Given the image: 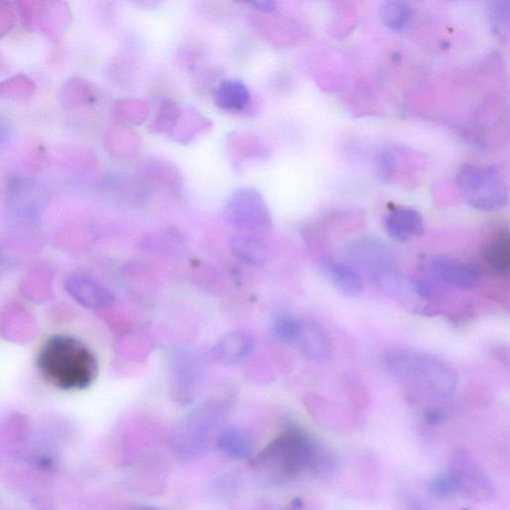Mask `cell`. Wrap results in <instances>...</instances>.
<instances>
[{"label":"cell","instance_id":"6da1fadb","mask_svg":"<svg viewBox=\"0 0 510 510\" xmlns=\"http://www.w3.org/2000/svg\"><path fill=\"white\" fill-rule=\"evenodd\" d=\"M38 366L49 383L65 390H82L97 377L98 365L90 349L76 338H49L38 356Z\"/></svg>","mask_w":510,"mask_h":510},{"label":"cell","instance_id":"7a4b0ae2","mask_svg":"<svg viewBox=\"0 0 510 510\" xmlns=\"http://www.w3.org/2000/svg\"><path fill=\"white\" fill-rule=\"evenodd\" d=\"M259 464L267 465L280 478H295L307 471L331 473L336 470L335 454L296 429L279 435L260 455Z\"/></svg>","mask_w":510,"mask_h":510},{"label":"cell","instance_id":"3957f363","mask_svg":"<svg viewBox=\"0 0 510 510\" xmlns=\"http://www.w3.org/2000/svg\"><path fill=\"white\" fill-rule=\"evenodd\" d=\"M386 364L395 377L419 392L446 397L455 389L453 371L435 357L417 352L395 351L387 356Z\"/></svg>","mask_w":510,"mask_h":510},{"label":"cell","instance_id":"277c9868","mask_svg":"<svg viewBox=\"0 0 510 510\" xmlns=\"http://www.w3.org/2000/svg\"><path fill=\"white\" fill-rule=\"evenodd\" d=\"M455 181L464 200L475 210L495 213L507 205L505 176L495 165H463Z\"/></svg>","mask_w":510,"mask_h":510},{"label":"cell","instance_id":"5b68a950","mask_svg":"<svg viewBox=\"0 0 510 510\" xmlns=\"http://www.w3.org/2000/svg\"><path fill=\"white\" fill-rule=\"evenodd\" d=\"M224 220L238 230L265 232L272 226L267 205L262 194L254 187H241L226 200Z\"/></svg>","mask_w":510,"mask_h":510},{"label":"cell","instance_id":"8992f818","mask_svg":"<svg viewBox=\"0 0 510 510\" xmlns=\"http://www.w3.org/2000/svg\"><path fill=\"white\" fill-rule=\"evenodd\" d=\"M455 495H464L476 502H486L495 495V487L483 468L465 451L456 452L446 472Z\"/></svg>","mask_w":510,"mask_h":510},{"label":"cell","instance_id":"52a82bcc","mask_svg":"<svg viewBox=\"0 0 510 510\" xmlns=\"http://www.w3.org/2000/svg\"><path fill=\"white\" fill-rule=\"evenodd\" d=\"M17 5L24 25L31 33L44 34L57 40L69 26L71 14L65 3L23 0Z\"/></svg>","mask_w":510,"mask_h":510},{"label":"cell","instance_id":"ba28073f","mask_svg":"<svg viewBox=\"0 0 510 510\" xmlns=\"http://www.w3.org/2000/svg\"><path fill=\"white\" fill-rule=\"evenodd\" d=\"M350 255L355 264L376 284L397 272L388 249L381 243L362 241L353 245Z\"/></svg>","mask_w":510,"mask_h":510},{"label":"cell","instance_id":"9c48e42d","mask_svg":"<svg viewBox=\"0 0 510 510\" xmlns=\"http://www.w3.org/2000/svg\"><path fill=\"white\" fill-rule=\"evenodd\" d=\"M430 269L442 283L461 290H473L480 284V273L465 260L436 256L430 262Z\"/></svg>","mask_w":510,"mask_h":510},{"label":"cell","instance_id":"30bf717a","mask_svg":"<svg viewBox=\"0 0 510 510\" xmlns=\"http://www.w3.org/2000/svg\"><path fill=\"white\" fill-rule=\"evenodd\" d=\"M67 294L82 306L91 309L106 308L113 305L115 296L93 277L75 274L66 279Z\"/></svg>","mask_w":510,"mask_h":510},{"label":"cell","instance_id":"8fae6325","mask_svg":"<svg viewBox=\"0 0 510 510\" xmlns=\"http://www.w3.org/2000/svg\"><path fill=\"white\" fill-rule=\"evenodd\" d=\"M384 227L388 235L399 243L409 242L425 232L423 216L408 206L394 207L385 217Z\"/></svg>","mask_w":510,"mask_h":510},{"label":"cell","instance_id":"7c38bea8","mask_svg":"<svg viewBox=\"0 0 510 510\" xmlns=\"http://www.w3.org/2000/svg\"><path fill=\"white\" fill-rule=\"evenodd\" d=\"M255 339L244 331L227 333L217 341L214 350L215 359L231 366L245 362L255 351Z\"/></svg>","mask_w":510,"mask_h":510},{"label":"cell","instance_id":"4fadbf2b","mask_svg":"<svg viewBox=\"0 0 510 510\" xmlns=\"http://www.w3.org/2000/svg\"><path fill=\"white\" fill-rule=\"evenodd\" d=\"M215 104L218 109L230 113H244L252 107V93L241 80H226L215 91Z\"/></svg>","mask_w":510,"mask_h":510},{"label":"cell","instance_id":"5bb4252c","mask_svg":"<svg viewBox=\"0 0 510 510\" xmlns=\"http://www.w3.org/2000/svg\"><path fill=\"white\" fill-rule=\"evenodd\" d=\"M324 268L338 293L347 298H357L364 291V283L355 268L345 264L327 260Z\"/></svg>","mask_w":510,"mask_h":510},{"label":"cell","instance_id":"9a60e30c","mask_svg":"<svg viewBox=\"0 0 510 510\" xmlns=\"http://www.w3.org/2000/svg\"><path fill=\"white\" fill-rule=\"evenodd\" d=\"M484 257L496 275L509 276L510 235L507 231H499L488 239L484 248Z\"/></svg>","mask_w":510,"mask_h":510},{"label":"cell","instance_id":"2e32d148","mask_svg":"<svg viewBox=\"0 0 510 510\" xmlns=\"http://www.w3.org/2000/svg\"><path fill=\"white\" fill-rule=\"evenodd\" d=\"M140 171L143 187H181V174L168 162H145Z\"/></svg>","mask_w":510,"mask_h":510},{"label":"cell","instance_id":"e0dca14e","mask_svg":"<svg viewBox=\"0 0 510 510\" xmlns=\"http://www.w3.org/2000/svg\"><path fill=\"white\" fill-rule=\"evenodd\" d=\"M234 255L251 265H263L269 257L267 245L263 239L249 235H238L230 243Z\"/></svg>","mask_w":510,"mask_h":510},{"label":"cell","instance_id":"ac0fdd59","mask_svg":"<svg viewBox=\"0 0 510 510\" xmlns=\"http://www.w3.org/2000/svg\"><path fill=\"white\" fill-rule=\"evenodd\" d=\"M61 106L66 110L91 105L96 101V93L91 83L82 78H73L62 86L59 93Z\"/></svg>","mask_w":510,"mask_h":510},{"label":"cell","instance_id":"d6986e66","mask_svg":"<svg viewBox=\"0 0 510 510\" xmlns=\"http://www.w3.org/2000/svg\"><path fill=\"white\" fill-rule=\"evenodd\" d=\"M218 446L224 454L235 460H245L253 451L251 438L244 430L236 426H230L221 434Z\"/></svg>","mask_w":510,"mask_h":510},{"label":"cell","instance_id":"ffe728a7","mask_svg":"<svg viewBox=\"0 0 510 510\" xmlns=\"http://www.w3.org/2000/svg\"><path fill=\"white\" fill-rule=\"evenodd\" d=\"M36 85L33 79L25 75H17L0 83V97L25 103L35 96Z\"/></svg>","mask_w":510,"mask_h":510},{"label":"cell","instance_id":"44dd1931","mask_svg":"<svg viewBox=\"0 0 510 510\" xmlns=\"http://www.w3.org/2000/svg\"><path fill=\"white\" fill-rule=\"evenodd\" d=\"M380 17L385 25L395 31L407 28L413 19V9L408 3L386 2L380 7Z\"/></svg>","mask_w":510,"mask_h":510},{"label":"cell","instance_id":"7402d4cb","mask_svg":"<svg viewBox=\"0 0 510 510\" xmlns=\"http://www.w3.org/2000/svg\"><path fill=\"white\" fill-rule=\"evenodd\" d=\"M307 355L316 360H325L331 355L330 342L324 331L316 325H305L300 337Z\"/></svg>","mask_w":510,"mask_h":510},{"label":"cell","instance_id":"603a6c76","mask_svg":"<svg viewBox=\"0 0 510 510\" xmlns=\"http://www.w3.org/2000/svg\"><path fill=\"white\" fill-rule=\"evenodd\" d=\"M304 327V321L297 316L291 314H280L272 321L270 333L275 339L290 343L300 339Z\"/></svg>","mask_w":510,"mask_h":510},{"label":"cell","instance_id":"cb8c5ba5","mask_svg":"<svg viewBox=\"0 0 510 510\" xmlns=\"http://www.w3.org/2000/svg\"><path fill=\"white\" fill-rule=\"evenodd\" d=\"M182 111L178 104L170 99L163 101L157 116H155L151 125V130L155 133L172 132L176 123H178Z\"/></svg>","mask_w":510,"mask_h":510},{"label":"cell","instance_id":"d4e9b609","mask_svg":"<svg viewBox=\"0 0 510 510\" xmlns=\"http://www.w3.org/2000/svg\"><path fill=\"white\" fill-rule=\"evenodd\" d=\"M230 144L233 145V153L238 158L264 157L266 149L252 135L235 133L230 137Z\"/></svg>","mask_w":510,"mask_h":510},{"label":"cell","instance_id":"484cf974","mask_svg":"<svg viewBox=\"0 0 510 510\" xmlns=\"http://www.w3.org/2000/svg\"><path fill=\"white\" fill-rule=\"evenodd\" d=\"M16 10L12 2L0 0V38L5 37L15 27Z\"/></svg>","mask_w":510,"mask_h":510},{"label":"cell","instance_id":"4316f807","mask_svg":"<svg viewBox=\"0 0 510 510\" xmlns=\"http://www.w3.org/2000/svg\"><path fill=\"white\" fill-rule=\"evenodd\" d=\"M430 494L441 499L450 498L455 495V488L446 473L434 478L429 485Z\"/></svg>","mask_w":510,"mask_h":510},{"label":"cell","instance_id":"83f0119b","mask_svg":"<svg viewBox=\"0 0 510 510\" xmlns=\"http://www.w3.org/2000/svg\"><path fill=\"white\" fill-rule=\"evenodd\" d=\"M196 112V111H195ZM187 116H189V114H187ZM190 122V120H189ZM210 121L207 119H205V117L201 116L200 114L195 113L194 118H193V122H190L191 126H195L196 125L197 126H199V125H203V124H206L209 123ZM202 132H200L199 130H196L195 128H189V130H186L183 132V135H185V136L183 137L181 142H189L192 138H194L195 136V135L200 134ZM196 137V136H195Z\"/></svg>","mask_w":510,"mask_h":510},{"label":"cell","instance_id":"f1b7e54d","mask_svg":"<svg viewBox=\"0 0 510 510\" xmlns=\"http://www.w3.org/2000/svg\"><path fill=\"white\" fill-rule=\"evenodd\" d=\"M445 418V414L439 408H433L425 413V421L430 425H438Z\"/></svg>","mask_w":510,"mask_h":510},{"label":"cell","instance_id":"f546056e","mask_svg":"<svg viewBox=\"0 0 510 510\" xmlns=\"http://www.w3.org/2000/svg\"><path fill=\"white\" fill-rule=\"evenodd\" d=\"M13 136V128L9 123L0 118V145L7 143Z\"/></svg>","mask_w":510,"mask_h":510},{"label":"cell","instance_id":"4dcf8cb0","mask_svg":"<svg viewBox=\"0 0 510 510\" xmlns=\"http://www.w3.org/2000/svg\"><path fill=\"white\" fill-rule=\"evenodd\" d=\"M247 4L253 5L259 12L266 14L275 12L277 6V4L275 2H251Z\"/></svg>","mask_w":510,"mask_h":510},{"label":"cell","instance_id":"1f68e13d","mask_svg":"<svg viewBox=\"0 0 510 510\" xmlns=\"http://www.w3.org/2000/svg\"><path fill=\"white\" fill-rule=\"evenodd\" d=\"M133 510H162V509L154 506H142Z\"/></svg>","mask_w":510,"mask_h":510}]
</instances>
